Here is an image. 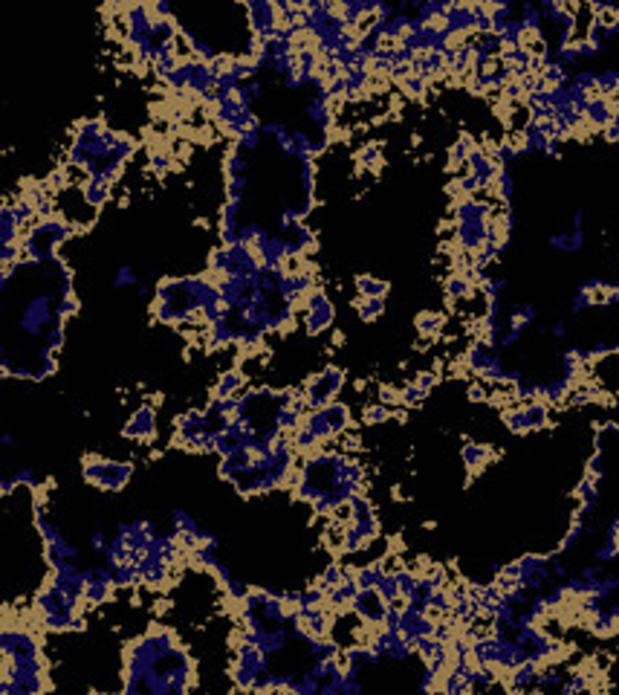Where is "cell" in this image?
<instances>
[{
	"label": "cell",
	"instance_id": "obj_26",
	"mask_svg": "<svg viewBox=\"0 0 619 695\" xmlns=\"http://www.w3.org/2000/svg\"><path fill=\"white\" fill-rule=\"evenodd\" d=\"M32 524H35V530H38V536H41V545H52L56 539H61V533H58V528L52 524L44 513H41V507H35V519H32Z\"/></svg>",
	"mask_w": 619,
	"mask_h": 695
},
{
	"label": "cell",
	"instance_id": "obj_42",
	"mask_svg": "<svg viewBox=\"0 0 619 695\" xmlns=\"http://www.w3.org/2000/svg\"><path fill=\"white\" fill-rule=\"evenodd\" d=\"M56 353H58V351H52L49 345H47V348H41V371H44L47 377H52V374L58 371V360H56Z\"/></svg>",
	"mask_w": 619,
	"mask_h": 695
},
{
	"label": "cell",
	"instance_id": "obj_9",
	"mask_svg": "<svg viewBox=\"0 0 619 695\" xmlns=\"http://www.w3.org/2000/svg\"><path fill=\"white\" fill-rule=\"evenodd\" d=\"M353 160H356V174H379L385 168V154L379 142H365Z\"/></svg>",
	"mask_w": 619,
	"mask_h": 695
},
{
	"label": "cell",
	"instance_id": "obj_35",
	"mask_svg": "<svg viewBox=\"0 0 619 695\" xmlns=\"http://www.w3.org/2000/svg\"><path fill=\"white\" fill-rule=\"evenodd\" d=\"M411 383H417L420 388L426 391V394H431V391L440 386V371H434V368H428V371H417V374L411 377Z\"/></svg>",
	"mask_w": 619,
	"mask_h": 695
},
{
	"label": "cell",
	"instance_id": "obj_10",
	"mask_svg": "<svg viewBox=\"0 0 619 695\" xmlns=\"http://www.w3.org/2000/svg\"><path fill=\"white\" fill-rule=\"evenodd\" d=\"M82 194H84V203H87L90 209H96V212H99V209H104V206L110 203L113 186H110V182L104 180L101 174H93V177H90V180L84 182V186H82Z\"/></svg>",
	"mask_w": 619,
	"mask_h": 695
},
{
	"label": "cell",
	"instance_id": "obj_50",
	"mask_svg": "<svg viewBox=\"0 0 619 695\" xmlns=\"http://www.w3.org/2000/svg\"><path fill=\"white\" fill-rule=\"evenodd\" d=\"M564 333H568V327H564L561 322L553 325V336H556V339H564Z\"/></svg>",
	"mask_w": 619,
	"mask_h": 695
},
{
	"label": "cell",
	"instance_id": "obj_47",
	"mask_svg": "<svg viewBox=\"0 0 619 695\" xmlns=\"http://www.w3.org/2000/svg\"><path fill=\"white\" fill-rule=\"evenodd\" d=\"M243 90H246V93L252 96V99H260V96H263V93H260L263 87H260V82H258V78H252V82H246V84H243Z\"/></svg>",
	"mask_w": 619,
	"mask_h": 695
},
{
	"label": "cell",
	"instance_id": "obj_24",
	"mask_svg": "<svg viewBox=\"0 0 619 695\" xmlns=\"http://www.w3.org/2000/svg\"><path fill=\"white\" fill-rule=\"evenodd\" d=\"M287 646V628L284 626H272V628H263L260 635V644L258 649H263L267 655H278Z\"/></svg>",
	"mask_w": 619,
	"mask_h": 695
},
{
	"label": "cell",
	"instance_id": "obj_1",
	"mask_svg": "<svg viewBox=\"0 0 619 695\" xmlns=\"http://www.w3.org/2000/svg\"><path fill=\"white\" fill-rule=\"evenodd\" d=\"M134 461H108L101 455H84L82 458V475L87 484H93L96 490H110L122 493L128 487V481L134 478Z\"/></svg>",
	"mask_w": 619,
	"mask_h": 695
},
{
	"label": "cell",
	"instance_id": "obj_41",
	"mask_svg": "<svg viewBox=\"0 0 619 695\" xmlns=\"http://www.w3.org/2000/svg\"><path fill=\"white\" fill-rule=\"evenodd\" d=\"M260 134H263L260 128H249V130H243V137L238 139V145H241L243 151H255V148L260 145Z\"/></svg>",
	"mask_w": 619,
	"mask_h": 695
},
{
	"label": "cell",
	"instance_id": "obj_18",
	"mask_svg": "<svg viewBox=\"0 0 619 695\" xmlns=\"http://www.w3.org/2000/svg\"><path fill=\"white\" fill-rule=\"evenodd\" d=\"M524 414H526V426H530V432H544V429L553 426V421H550V405H544L542 400L524 403Z\"/></svg>",
	"mask_w": 619,
	"mask_h": 695
},
{
	"label": "cell",
	"instance_id": "obj_40",
	"mask_svg": "<svg viewBox=\"0 0 619 695\" xmlns=\"http://www.w3.org/2000/svg\"><path fill=\"white\" fill-rule=\"evenodd\" d=\"M64 342H67V333H64V325H49V331H47V345L52 348V351H61L64 348Z\"/></svg>",
	"mask_w": 619,
	"mask_h": 695
},
{
	"label": "cell",
	"instance_id": "obj_19",
	"mask_svg": "<svg viewBox=\"0 0 619 695\" xmlns=\"http://www.w3.org/2000/svg\"><path fill=\"white\" fill-rule=\"evenodd\" d=\"M113 588H116L113 582H104V580H99V576H96V580H90L84 585V591H82L84 602H87V606H104V602L113 600Z\"/></svg>",
	"mask_w": 619,
	"mask_h": 695
},
{
	"label": "cell",
	"instance_id": "obj_49",
	"mask_svg": "<svg viewBox=\"0 0 619 695\" xmlns=\"http://www.w3.org/2000/svg\"><path fill=\"white\" fill-rule=\"evenodd\" d=\"M0 443H3V447H6V449H18V447H21V440H18L15 435H9V432H6V435H3V438H0Z\"/></svg>",
	"mask_w": 619,
	"mask_h": 695
},
{
	"label": "cell",
	"instance_id": "obj_17",
	"mask_svg": "<svg viewBox=\"0 0 619 695\" xmlns=\"http://www.w3.org/2000/svg\"><path fill=\"white\" fill-rule=\"evenodd\" d=\"M21 238H23V229L18 224V217H15V212H12V206L3 203V209H0V246L15 244Z\"/></svg>",
	"mask_w": 619,
	"mask_h": 695
},
{
	"label": "cell",
	"instance_id": "obj_39",
	"mask_svg": "<svg viewBox=\"0 0 619 695\" xmlns=\"http://www.w3.org/2000/svg\"><path fill=\"white\" fill-rule=\"evenodd\" d=\"M15 484L18 487H29V490H41V481H38V475H35V469L32 467H23V469H18L15 475Z\"/></svg>",
	"mask_w": 619,
	"mask_h": 695
},
{
	"label": "cell",
	"instance_id": "obj_48",
	"mask_svg": "<svg viewBox=\"0 0 619 695\" xmlns=\"http://www.w3.org/2000/svg\"><path fill=\"white\" fill-rule=\"evenodd\" d=\"M15 487H18V484H15V478H3V484H0V493H3V495L9 498L12 493H15Z\"/></svg>",
	"mask_w": 619,
	"mask_h": 695
},
{
	"label": "cell",
	"instance_id": "obj_14",
	"mask_svg": "<svg viewBox=\"0 0 619 695\" xmlns=\"http://www.w3.org/2000/svg\"><path fill=\"white\" fill-rule=\"evenodd\" d=\"M174 429L180 435H197V432L212 429V426H208V417L203 409H191V412H182L174 417Z\"/></svg>",
	"mask_w": 619,
	"mask_h": 695
},
{
	"label": "cell",
	"instance_id": "obj_45",
	"mask_svg": "<svg viewBox=\"0 0 619 695\" xmlns=\"http://www.w3.org/2000/svg\"><path fill=\"white\" fill-rule=\"evenodd\" d=\"M594 663H596V670H599V672H611L614 658H611V655H605V652H596V655H594Z\"/></svg>",
	"mask_w": 619,
	"mask_h": 695
},
{
	"label": "cell",
	"instance_id": "obj_38",
	"mask_svg": "<svg viewBox=\"0 0 619 695\" xmlns=\"http://www.w3.org/2000/svg\"><path fill=\"white\" fill-rule=\"evenodd\" d=\"M104 180L110 182V186H116V182H119L122 177H125V163H119V160H108L101 165V172H99Z\"/></svg>",
	"mask_w": 619,
	"mask_h": 695
},
{
	"label": "cell",
	"instance_id": "obj_25",
	"mask_svg": "<svg viewBox=\"0 0 619 695\" xmlns=\"http://www.w3.org/2000/svg\"><path fill=\"white\" fill-rule=\"evenodd\" d=\"M391 409L388 405H382V403H371V405H365L362 409V417H359V423L362 426H382V423H388L391 421Z\"/></svg>",
	"mask_w": 619,
	"mask_h": 695
},
{
	"label": "cell",
	"instance_id": "obj_33",
	"mask_svg": "<svg viewBox=\"0 0 619 695\" xmlns=\"http://www.w3.org/2000/svg\"><path fill=\"white\" fill-rule=\"evenodd\" d=\"M263 238H267V232H263L260 224H243V226H241V244H243V246L255 249Z\"/></svg>",
	"mask_w": 619,
	"mask_h": 695
},
{
	"label": "cell",
	"instance_id": "obj_16",
	"mask_svg": "<svg viewBox=\"0 0 619 695\" xmlns=\"http://www.w3.org/2000/svg\"><path fill=\"white\" fill-rule=\"evenodd\" d=\"M443 293H446V301H449V305H454V301L469 298L472 293H475V287H472L460 272H449V275L443 279Z\"/></svg>",
	"mask_w": 619,
	"mask_h": 695
},
{
	"label": "cell",
	"instance_id": "obj_34",
	"mask_svg": "<svg viewBox=\"0 0 619 695\" xmlns=\"http://www.w3.org/2000/svg\"><path fill=\"white\" fill-rule=\"evenodd\" d=\"M426 391L420 388L417 383H408V386H402V405L405 409H417V405H423L426 403Z\"/></svg>",
	"mask_w": 619,
	"mask_h": 695
},
{
	"label": "cell",
	"instance_id": "obj_5",
	"mask_svg": "<svg viewBox=\"0 0 619 695\" xmlns=\"http://www.w3.org/2000/svg\"><path fill=\"white\" fill-rule=\"evenodd\" d=\"M495 455L498 452L489 447V443H483V440H466L463 447H460V461H463V467L469 469V484L495 461Z\"/></svg>",
	"mask_w": 619,
	"mask_h": 695
},
{
	"label": "cell",
	"instance_id": "obj_20",
	"mask_svg": "<svg viewBox=\"0 0 619 695\" xmlns=\"http://www.w3.org/2000/svg\"><path fill=\"white\" fill-rule=\"evenodd\" d=\"M113 582H116V588H136V585H142L139 562H122V565H116L113 568Z\"/></svg>",
	"mask_w": 619,
	"mask_h": 695
},
{
	"label": "cell",
	"instance_id": "obj_51",
	"mask_svg": "<svg viewBox=\"0 0 619 695\" xmlns=\"http://www.w3.org/2000/svg\"><path fill=\"white\" fill-rule=\"evenodd\" d=\"M553 574H556V576H568V565H561V562H556V565H553Z\"/></svg>",
	"mask_w": 619,
	"mask_h": 695
},
{
	"label": "cell",
	"instance_id": "obj_28",
	"mask_svg": "<svg viewBox=\"0 0 619 695\" xmlns=\"http://www.w3.org/2000/svg\"><path fill=\"white\" fill-rule=\"evenodd\" d=\"M47 180V189H49V194L52 198H56V194H64L70 189V174H67V168H52V172L44 177Z\"/></svg>",
	"mask_w": 619,
	"mask_h": 695
},
{
	"label": "cell",
	"instance_id": "obj_31",
	"mask_svg": "<svg viewBox=\"0 0 619 695\" xmlns=\"http://www.w3.org/2000/svg\"><path fill=\"white\" fill-rule=\"evenodd\" d=\"M246 186H249V177H246V174H241V177H226V200L243 203Z\"/></svg>",
	"mask_w": 619,
	"mask_h": 695
},
{
	"label": "cell",
	"instance_id": "obj_12",
	"mask_svg": "<svg viewBox=\"0 0 619 695\" xmlns=\"http://www.w3.org/2000/svg\"><path fill=\"white\" fill-rule=\"evenodd\" d=\"M249 383V377L241 368H229L217 377V383L212 388V397H238V391H243Z\"/></svg>",
	"mask_w": 619,
	"mask_h": 695
},
{
	"label": "cell",
	"instance_id": "obj_27",
	"mask_svg": "<svg viewBox=\"0 0 619 695\" xmlns=\"http://www.w3.org/2000/svg\"><path fill=\"white\" fill-rule=\"evenodd\" d=\"M136 151H139V142H136L134 137H130V134H119V137H116L113 160L128 163V160H134V156H136Z\"/></svg>",
	"mask_w": 619,
	"mask_h": 695
},
{
	"label": "cell",
	"instance_id": "obj_4",
	"mask_svg": "<svg viewBox=\"0 0 619 695\" xmlns=\"http://www.w3.org/2000/svg\"><path fill=\"white\" fill-rule=\"evenodd\" d=\"M156 432H160V426H156V409L151 403L139 405V409L128 417V423L122 426V435L128 440H139V443H154Z\"/></svg>",
	"mask_w": 619,
	"mask_h": 695
},
{
	"label": "cell",
	"instance_id": "obj_22",
	"mask_svg": "<svg viewBox=\"0 0 619 695\" xmlns=\"http://www.w3.org/2000/svg\"><path fill=\"white\" fill-rule=\"evenodd\" d=\"M353 310L359 313L362 322H376L382 313H385V298H365V296H356L350 301Z\"/></svg>",
	"mask_w": 619,
	"mask_h": 695
},
{
	"label": "cell",
	"instance_id": "obj_36",
	"mask_svg": "<svg viewBox=\"0 0 619 695\" xmlns=\"http://www.w3.org/2000/svg\"><path fill=\"white\" fill-rule=\"evenodd\" d=\"M18 261H23V241L0 246V264H18Z\"/></svg>",
	"mask_w": 619,
	"mask_h": 695
},
{
	"label": "cell",
	"instance_id": "obj_21",
	"mask_svg": "<svg viewBox=\"0 0 619 695\" xmlns=\"http://www.w3.org/2000/svg\"><path fill=\"white\" fill-rule=\"evenodd\" d=\"M246 168H249V163L243 160V148L238 145V142H232V145L226 148V154H223V174L241 177V174H246Z\"/></svg>",
	"mask_w": 619,
	"mask_h": 695
},
{
	"label": "cell",
	"instance_id": "obj_6",
	"mask_svg": "<svg viewBox=\"0 0 619 695\" xmlns=\"http://www.w3.org/2000/svg\"><path fill=\"white\" fill-rule=\"evenodd\" d=\"M353 611H356L365 623L385 620V614H388V600L379 594L376 585H374V588H362V591L356 594V600H353Z\"/></svg>",
	"mask_w": 619,
	"mask_h": 695
},
{
	"label": "cell",
	"instance_id": "obj_32",
	"mask_svg": "<svg viewBox=\"0 0 619 695\" xmlns=\"http://www.w3.org/2000/svg\"><path fill=\"white\" fill-rule=\"evenodd\" d=\"M113 287L116 290H128V287H139V275L130 264H122L113 275Z\"/></svg>",
	"mask_w": 619,
	"mask_h": 695
},
{
	"label": "cell",
	"instance_id": "obj_15",
	"mask_svg": "<svg viewBox=\"0 0 619 695\" xmlns=\"http://www.w3.org/2000/svg\"><path fill=\"white\" fill-rule=\"evenodd\" d=\"M353 287H356V296L365 298H385L391 293V284L385 279H376V275H356Z\"/></svg>",
	"mask_w": 619,
	"mask_h": 695
},
{
	"label": "cell",
	"instance_id": "obj_13",
	"mask_svg": "<svg viewBox=\"0 0 619 695\" xmlns=\"http://www.w3.org/2000/svg\"><path fill=\"white\" fill-rule=\"evenodd\" d=\"M319 412H321V417H324V423L330 426L333 435H339V432H345V429L353 423V417H350V405H348V403H341V400L327 403L324 409H319Z\"/></svg>",
	"mask_w": 619,
	"mask_h": 695
},
{
	"label": "cell",
	"instance_id": "obj_52",
	"mask_svg": "<svg viewBox=\"0 0 619 695\" xmlns=\"http://www.w3.org/2000/svg\"><path fill=\"white\" fill-rule=\"evenodd\" d=\"M136 296H142V298L151 296V284H139V287H136Z\"/></svg>",
	"mask_w": 619,
	"mask_h": 695
},
{
	"label": "cell",
	"instance_id": "obj_11",
	"mask_svg": "<svg viewBox=\"0 0 619 695\" xmlns=\"http://www.w3.org/2000/svg\"><path fill=\"white\" fill-rule=\"evenodd\" d=\"M446 322H449V316H446V313H440V310H420L417 316H414V331H417V336L440 339Z\"/></svg>",
	"mask_w": 619,
	"mask_h": 695
},
{
	"label": "cell",
	"instance_id": "obj_43",
	"mask_svg": "<svg viewBox=\"0 0 619 695\" xmlns=\"http://www.w3.org/2000/svg\"><path fill=\"white\" fill-rule=\"evenodd\" d=\"M108 545H110V539L104 536V530H93V536H90V550H93V554H104Z\"/></svg>",
	"mask_w": 619,
	"mask_h": 695
},
{
	"label": "cell",
	"instance_id": "obj_3",
	"mask_svg": "<svg viewBox=\"0 0 619 695\" xmlns=\"http://www.w3.org/2000/svg\"><path fill=\"white\" fill-rule=\"evenodd\" d=\"M56 319V307H52V298L47 293L35 296L32 301H26L23 313L18 316V331H23L26 336H41V331H47V325Z\"/></svg>",
	"mask_w": 619,
	"mask_h": 695
},
{
	"label": "cell",
	"instance_id": "obj_8",
	"mask_svg": "<svg viewBox=\"0 0 619 695\" xmlns=\"http://www.w3.org/2000/svg\"><path fill=\"white\" fill-rule=\"evenodd\" d=\"M139 568H142V585L154 588V591L156 588H165L171 580H174V576H171V565L156 554H142Z\"/></svg>",
	"mask_w": 619,
	"mask_h": 695
},
{
	"label": "cell",
	"instance_id": "obj_44",
	"mask_svg": "<svg viewBox=\"0 0 619 695\" xmlns=\"http://www.w3.org/2000/svg\"><path fill=\"white\" fill-rule=\"evenodd\" d=\"M602 137L608 139V142H619V110L611 116V122L605 125V130H602Z\"/></svg>",
	"mask_w": 619,
	"mask_h": 695
},
{
	"label": "cell",
	"instance_id": "obj_46",
	"mask_svg": "<svg viewBox=\"0 0 619 695\" xmlns=\"http://www.w3.org/2000/svg\"><path fill=\"white\" fill-rule=\"evenodd\" d=\"M234 102H238V104H241V108H243V110H249V108H252V102H255V99H252V96H249V93H246V90L241 87V90H238V93H234Z\"/></svg>",
	"mask_w": 619,
	"mask_h": 695
},
{
	"label": "cell",
	"instance_id": "obj_2",
	"mask_svg": "<svg viewBox=\"0 0 619 695\" xmlns=\"http://www.w3.org/2000/svg\"><path fill=\"white\" fill-rule=\"evenodd\" d=\"M333 322H336L333 301L327 298L324 287H315L304 301V331H307V336H319L324 331H330Z\"/></svg>",
	"mask_w": 619,
	"mask_h": 695
},
{
	"label": "cell",
	"instance_id": "obj_7",
	"mask_svg": "<svg viewBox=\"0 0 619 695\" xmlns=\"http://www.w3.org/2000/svg\"><path fill=\"white\" fill-rule=\"evenodd\" d=\"M116 533H119L122 539H128V545L134 547V550H139V554H145V550H148V542H151V536L156 533V524H154L151 519L119 521V524H116Z\"/></svg>",
	"mask_w": 619,
	"mask_h": 695
},
{
	"label": "cell",
	"instance_id": "obj_23",
	"mask_svg": "<svg viewBox=\"0 0 619 695\" xmlns=\"http://www.w3.org/2000/svg\"><path fill=\"white\" fill-rule=\"evenodd\" d=\"M171 524H174L177 533H194V536H200L203 542L208 539V533L200 528V521H197L194 516H189L186 510H171Z\"/></svg>",
	"mask_w": 619,
	"mask_h": 695
},
{
	"label": "cell",
	"instance_id": "obj_37",
	"mask_svg": "<svg viewBox=\"0 0 619 695\" xmlns=\"http://www.w3.org/2000/svg\"><path fill=\"white\" fill-rule=\"evenodd\" d=\"M232 64H234V56H229V52H217V58L208 64V70H212L215 82H217V78H223L226 73H232Z\"/></svg>",
	"mask_w": 619,
	"mask_h": 695
},
{
	"label": "cell",
	"instance_id": "obj_29",
	"mask_svg": "<svg viewBox=\"0 0 619 695\" xmlns=\"http://www.w3.org/2000/svg\"><path fill=\"white\" fill-rule=\"evenodd\" d=\"M78 310H82V301L75 298V293H73V296H61V298H58V305H56V322H58V325H64L67 319H73Z\"/></svg>",
	"mask_w": 619,
	"mask_h": 695
},
{
	"label": "cell",
	"instance_id": "obj_30",
	"mask_svg": "<svg viewBox=\"0 0 619 695\" xmlns=\"http://www.w3.org/2000/svg\"><path fill=\"white\" fill-rule=\"evenodd\" d=\"M376 397H379L382 405H388V409L393 412V409H400V405H402V388L391 386V383H382L376 388Z\"/></svg>",
	"mask_w": 619,
	"mask_h": 695
}]
</instances>
